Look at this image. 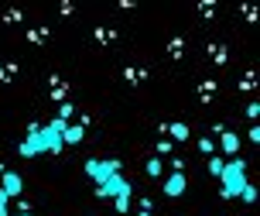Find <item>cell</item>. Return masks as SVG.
<instances>
[{
	"mask_svg": "<svg viewBox=\"0 0 260 216\" xmlns=\"http://www.w3.org/2000/svg\"><path fill=\"white\" fill-rule=\"evenodd\" d=\"M219 182H222V196H240V192L250 185V182H247V161H240V158L222 161Z\"/></svg>",
	"mask_w": 260,
	"mask_h": 216,
	"instance_id": "6da1fadb",
	"label": "cell"
},
{
	"mask_svg": "<svg viewBox=\"0 0 260 216\" xmlns=\"http://www.w3.org/2000/svg\"><path fill=\"white\" fill-rule=\"evenodd\" d=\"M117 172H120V161H117V158H106V161L89 158V161H86V175H89L96 185H100V182H106L110 175H117Z\"/></svg>",
	"mask_w": 260,
	"mask_h": 216,
	"instance_id": "7a4b0ae2",
	"label": "cell"
},
{
	"mask_svg": "<svg viewBox=\"0 0 260 216\" xmlns=\"http://www.w3.org/2000/svg\"><path fill=\"white\" fill-rule=\"evenodd\" d=\"M127 189H134V185H130L127 178L117 172V175H110L106 182H100V185H96V196H100V199H117L120 192H127Z\"/></svg>",
	"mask_w": 260,
	"mask_h": 216,
	"instance_id": "3957f363",
	"label": "cell"
},
{
	"mask_svg": "<svg viewBox=\"0 0 260 216\" xmlns=\"http://www.w3.org/2000/svg\"><path fill=\"white\" fill-rule=\"evenodd\" d=\"M0 189L7 192V199H21V192H24V178L17 175V172H0Z\"/></svg>",
	"mask_w": 260,
	"mask_h": 216,
	"instance_id": "277c9868",
	"label": "cell"
},
{
	"mask_svg": "<svg viewBox=\"0 0 260 216\" xmlns=\"http://www.w3.org/2000/svg\"><path fill=\"white\" fill-rule=\"evenodd\" d=\"M185 189H188V178H185V172H171V175L165 178V196H171V199H178Z\"/></svg>",
	"mask_w": 260,
	"mask_h": 216,
	"instance_id": "5b68a950",
	"label": "cell"
},
{
	"mask_svg": "<svg viewBox=\"0 0 260 216\" xmlns=\"http://www.w3.org/2000/svg\"><path fill=\"white\" fill-rule=\"evenodd\" d=\"M86 138V130L79 127V124H65V134H62V144H79V141Z\"/></svg>",
	"mask_w": 260,
	"mask_h": 216,
	"instance_id": "8992f818",
	"label": "cell"
},
{
	"mask_svg": "<svg viewBox=\"0 0 260 216\" xmlns=\"http://www.w3.org/2000/svg\"><path fill=\"white\" fill-rule=\"evenodd\" d=\"M222 151L236 158V151H240V138H236V134H222Z\"/></svg>",
	"mask_w": 260,
	"mask_h": 216,
	"instance_id": "52a82bcc",
	"label": "cell"
},
{
	"mask_svg": "<svg viewBox=\"0 0 260 216\" xmlns=\"http://www.w3.org/2000/svg\"><path fill=\"white\" fill-rule=\"evenodd\" d=\"M130 196H134V189H127V192H120L117 199H113V203H117V213H127V209H130Z\"/></svg>",
	"mask_w": 260,
	"mask_h": 216,
	"instance_id": "ba28073f",
	"label": "cell"
},
{
	"mask_svg": "<svg viewBox=\"0 0 260 216\" xmlns=\"http://www.w3.org/2000/svg\"><path fill=\"white\" fill-rule=\"evenodd\" d=\"M171 138H175V141H185V138H188V127H185V124H171Z\"/></svg>",
	"mask_w": 260,
	"mask_h": 216,
	"instance_id": "9c48e42d",
	"label": "cell"
},
{
	"mask_svg": "<svg viewBox=\"0 0 260 216\" xmlns=\"http://www.w3.org/2000/svg\"><path fill=\"white\" fill-rule=\"evenodd\" d=\"M161 172H165V161H157V158H154V161H147V175H151V178H157Z\"/></svg>",
	"mask_w": 260,
	"mask_h": 216,
	"instance_id": "30bf717a",
	"label": "cell"
},
{
	"mask_svg": "<svg viewBox=\"0 0 260 216\" xmlns=\"http://www.w3.org/2000/svg\"><path fill=\"white\" fill-rule=\"evenodd\" d=\"M219 172H222V158H216V154H212V158H209V175L219 178Z\"/></svg>",
	"mask_w": 260,
	"mask_h": 216,
	"instance_id": "8fae6325",
	"label": "cell"
},
{
	"mask_svg": "<svg viewBox=\"0 0 260 216\" xmlns=\"http://www.w3.org/2000/svg\"><path fill=\"white\" fill-rule=\"evenodd\" d=\"M72 110H76L72 103H62V110H58V120H65V124H69V117H72Z\"/></svg>",
	"mask_w": 260,
	"mask_h": 216,
	"instance_id": "7c38bea8",
	"label": "cell"
},
{
	"mask_svg": "<svg viewBox=\"0 0 260 216\" xmlns=\"http://www.w3.org/2000/svg\"><path fill=\"white\" fill-rule=\"evenodd\" d=\"M240 196H243V203H253V199H257V189H253V185H247Z\"/></svg>",
	"mask_w": 260,
	"mask_h": 216,
	"instance_id": "4fadbf2b",
	"label": "cell"
},
{
	"mask_svg": "<svg viewBox=\"0 0 260 216\" xmlns=\"http://www.w3.org/2000/svg\"><path fill=\"white\" fill-rule=\"evenodd\" d=\"M7 203H11V199H7V192L0 189V216H11V213H7Z\"/></svg>",
	"mask_w": 260,
	"mask_h": 216,
	"instance_id": "5bb4252c",
	"label": "cell"
},
{
	"mask_svg": "<svg viewBox=\"0 0 260 216\" xmlns=\"http://www.w3.org/2000/svg\"><path fill=\"white\" fill-rule=\"evenodd\" d=\"M199 151H206V154H209V151H212V141L202 138V141H199Z\"/></svg>",
	"mask_w": 260,
	"mask_h": 216,
	"instance_id": "9a60e30c",
	"label": "cell"
},
{
	"mask_svg": "<svg viewBox=\"0 0 260 216\" xmlns=\"http://www.w3.org/2000/svg\"><path fill=\"white\" fill-rule=\"evenodd\" d=\"M137 216H151V213H137Z\"/></svg>",
	"mask_w": 260,
	"mask_h": 216,
	"instance_id": "2e32d148",
	"label": "cell"
},
{
	"mask_svg": "<svg viewBox=\"0 0 260 216\" xmlns=\"http://www.w3.org/2000/svg\"><path fill=\"white\" fill-rule=\"evenodd\" d=\"M17 216H31V213H17Z\"/></svg>",
	"mask_w": 260,
	"mask_h": 216,
	"instance_id": "e0dca14e",
	"label": "cell"
},
{
	"mask_svg": "<svg viewBox=\"0 0 260 216\" xmlns=\"http://www.w3.org/2000/svg\"><path fill=\"white\" fill-rule=\"evenodd\" d=\"M0 172H4V168H0Z\"/></svg>",
	"mask_w": 260,
	"mask_h": 216,
	"instance_id": "ac0fdd59",
	"label": "cell"
}]
</instances>
